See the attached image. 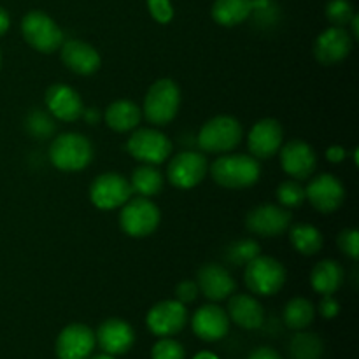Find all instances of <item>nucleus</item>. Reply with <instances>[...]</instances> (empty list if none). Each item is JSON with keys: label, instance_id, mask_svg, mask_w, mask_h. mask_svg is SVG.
Wrapping results in <instances>:
<instances>
[{"label": "nucleus", "instance_id": "nucleus-45", "mask_svg": "<svg viewBox=\"0 0 359 359\" xmlns=\"http://www.w3.org/2000/svg\"><path fill=\"white\" fill-rule=\"evenodd\" d=\"M193 359H219V358H217L214 353H210V351H202V353L196 354Z\"/></svg>", "mask_w": 359, "mask_h": 359}, {"label": "nucleus", "instance_id": "nucleus-17", "mask_svg": "<svg viewBox=\"0 0 359 359\" xmlns=\"http://www.w3.org/2000/svg\"><path fill=\"white\" fill-rule=\"evenodd\" d=\"M354 39L342 27H330L318 35L314 44V56L323 65H335L344 62L353 51Z\"/></svg>", "mask_w": 359, "mask_h": 359}, {"label": "nucleus", "instance_id": "nucleus-37", "mask_svg": "<svg viewBox=\"0 0 359 359\" xmlns=\"http://www.w3.org/2000/svg\"><path fill=\"white\" fill-rule=\"evenodd\" d=\"M28 128L39 139H46L49 133H53L55 125H53V119H49L44 112H32L30 118H28Z\"/></svg>", "mask_w": 359, "mask_h": 359}, {"label": "nucleus", "instance_id": "nucleus-19", "mask_svg": "<svg viewBox=\"0 0 359 359\" xmlns=\"http://www.w3.org/2000/svg\"><path fill=\"white\" fill-rule=\"evenodd\" d=\"M95 342L100 346V349L105 354L111 356H123L128 353L135 344V332L126 321L119 318L105 319L98 326L95 333Z\"/></svg>", "mask_w": 359, "mask_h": 359}, {"label": "nucleus", "instance_id": "nucleus-40", "mask_svg": "<svg viewBox=\"0 0 359 359\" xmlns=\"http://www.w3.org/2000/svg\"><path fill=\"white\" fill-rule=\"evenodd\" d=\"M347 158V151L346 147L342 146H330L328 149H326V160L330 161V163H342L344 160Z\"/></svg>", "mask_w": 359, "mask_h": 359}, {"label": "nucleus", "instance_id": "nucleus-30", "mask_svg": "<svg viewBox=\"0 0 359 359\" xmlns=\"http://www.w3.org/2000/svg\"><path fill=\"white\" fill-rule=\"evenodd\" d=\"M287 351L291 359H321L325 354V342L316 333L300 330L293 335Z\"/></svg>", "mask_w": 359, "mask_h": 359}, {"label": "nucleus", "instance_id": "nucleus-9", "mask_svg": "<svg viewBox=\"0 0 359 359\" xmlns=\"http://www.w3.org/2000/svg\"><path fill=\"white\" fill-rule=\"evenodd\" d=\"M293 224V214L279 203H262L249 210L245 216V226L251 233L272 238L286 233Z\"/></svg>", "mask_w": 359, "mask_h": 359}, {"label": "nucleus", "instance_id": "nucleus-16", "mask_svg": "<svg viewBox=\"0 0 359 359\" xmlns=\"http://www.w3.org/2000/svg\"><path fill=\"white\" fill-rule=\"evenodd\" d=\"M284 140V130L273 118H263L252 125L248 135L249 154L256 160H269L279 153Z\"/></svg>", "mask_w": 359, "mask_h": 359}, {"label": "nucleus", "instance_id": "nucleus-25", "mask_svg": "<svg viewBox=\"0 0 359 359\" xmlns=\"http://www.w3.org/2000/svg\"><path fill=\"white\" fill-rule=\"evenodd\" d=\"M346 272L337 259H321L311 272V286L316 293L335 294L342 287Z\"/></svg>", "mask_w": 359, "mask_h": 359}, {"label": "nucleus", "instance_id": "nucleus-42", "mask_svg": "<svg viewBox=\"0 0 359 359\" xmlns=\"http://www.w3.org/2000/svg\"><path fill=\"white\" fill-rule=\"evenodd\" d=\"M81 118H83L88 125H97V123L100 121V112H98L97 107H88V109L84 107L83 116H81Z\"/></svg>", "mask_w": 359, "mask_h": 359}, {"label": "nucleus", "instance_id": "nucleus-1", "mask_svg": "<svg viewBox=\"0 0 359 359\" xmlns=\"http://www.w3.org/2000/svg\"><path fill=\"white\" fill-rule=\"evenodd\" d=\"M214 182L226 189H245L262 177V165L251 154L224 153L209 165Z\"/></svg>", "mask_w": 359, "mask_h": 359}, {"label": "nucleus", "instance_id": "nucleus-15", "mask_svg": "<svg viewBox=\"0 0 359 359\" xmlns=\"http://www.w3.org/2000/svg\"><path fill=\"white\" fill-rule=\"evenodd\" d=\"M95 333L83 323H72L58 333L55 351L58 359H88L95 349Z\"/></svg>", "mask_w": 359, "mask_h": 359}, {"label": "nucleus", "instance_id": "nucleus-41", "mask_svg": "<svg viewBox=\"0 0 359 359\" xmlns=\"http://www.w3.org/2000/svg\"><path fill=\"white\" fill-rule=\"evenodd\" d=\"M248 359H283L280 354L277 353L272 347H256L255 351H251Z\"/></svg>", "mask_w": 359, "mask_h": 359}, {"label": "nucleus", "instance_id": "nucleus-43", "mask_svg": "<svg viewBox=\"0 0 359 359\" xmlns=\"http://www.w3.org/2000/svg\"><path fill=\"white\" fill-rule=\"evenodd\" d=\"M9 27H11L9 13H7L4 7H0V37H2L7 30H9Z\"/></svg>", "mask_w": 359, "mask_h": 359}, {"label": "nucleus", "instance_id": "nucleus-47", "mask_svg": "<svg viewBox=\"0 0 359 359\" xmlns=\"http://www.w3.org/2000/svg\"><path fill=\"white\" fill-rule=\"evenodd\" d=\"M0 63H2V55H0Z\"/></svg>", "mask_w": 359, "mask_h": 359}, {"label": "nucleus", "instance_id": "nucleus-32", "mask_svg": "<svg viewBox=\"0 0 359 359\" xmlns=\"http://www.w3.org/2000/svg\"><path fill=\"white\" fill-rule=\"evenodd\" d=\"M277 202L290 210L298 209L305 202V188L300 184V181L287 179V181L280 182L277 188Z\"/></svg>", "mask_w": 359, "mask_h": 359}, {"label": "nucleus", "instance_id": "nucleus-28", "mask_svg": "<svg viewBox=\"0 0 359 359\" xmlns=\"http://www.w3.org/2000/svg\"><path fill=\"white\" fill-rule=\"evenodd\" d=\"M290 241L294 251L304 256H314L323 249L325 238H323L321 230L314 224L298 223L290 226Z\"/></svg>", "mask_w": 359, "mask_h": 359}, {"label": "nucleus", "instance_id": "nucleus-26", "mask_svg": "<svg viewBox=\"0 0 359 359\" xmlns=\"http://www.w3.org/2000/svg\"><path fill=\"white\" fill-rule=\"evenodd\" d=\"M212 20L221 27H237L252 14L251 0H214Z\"/></svg>", "mask_w": 359, "mask_h": 359}, {"label": "nucleus", "instance_id": "nucleus-10", "mask_svg": "<svg viewBox=\"0 0 359 359\" xmlns=\"http://www.w3.org/2000/svg\"><path fill=\"white\" fill-rule=\"evenodd\" d=\"M132 195L128 179L116 172L100 174L90 186L91 203L100 210L119 209L132 198Z\"/></svg>", "mask_w": 359, "mask_h": 359}, {"label": "nucleus", "instance_id": "nucleus-33", "mask_svg": "<svg viewBox=\"0 0 359 359\" xmlns=\"http://www.w3.org/2000/svg\"><path fill=\"white\" fill-rule=\"evenodd\" d=\"M354 7L349 0H330L326 4V18L332 27L346 28L354 16Z\"/></svg>", "mask_w": 359, "mask_h": 359}, {"label": "nucleus", "instance_id": "nucleus-27", "mask_svg": "<svg viewBox=\"0 0 359 359\" xmlns=\"http://www.w3.org/2000/svg\"><path fill=\"white\" fill-rule=\"evenodd\" d=\"M128 181L133 193H137L139 196H146V198H153L161 193L165 179L156 165L140 163L132 172V177Z\"/></svg>", "mask_w": 359, "mask_h": 359}, {"label": "nucleus", "instance_id": "nucleus-38", "mask_svg": "<svg viewBox=\"0 0 359 359\" xmlns=\"http://www.w3.org/2000/svg\"><path fill=\"white\" fill-rule=\"evenodd\" d=\"M198 293L200 291L195 280H182V283H179L177 286H175V300L181 302V304L184 305L195 302Z\"/></svg>", "mask_w": 359, "mask_h": 359}, {"label": "nucleus", "instance_id": "nucleus-13", "mask_svg": "<svg viewBox=\"0 0 359 359\" xmlns=\"http://www.w3.org/2000/svg\"><path fill=\"white\" fill-rule=\"evenodd\" d=\"M147 328L156 337H174L188 325V309L177 300H163L154 304L147 312Z\"/></svg>", "mask_w": 359, "mask_h": 359}, {"label": "nucleus", "instance_id": "nucleus-12", "mask_svg": "<svg viewBox=\"0 0 359 359\" xmlns=\"http://www.w3.org/2000/svg\"><path fill=\"white\" fill-rule=\"evenodd\" d=\"M305 200H309L318 212H337L346 202V186L337 175L319 174L309 181Z\"/></svg>", "mask_w": 359, "mask_h": 359}, {"label": "nucleus", "instance_id": "nucleus-21", "mask_svg": "<svg viewBox=\"0 0 359 359\" xmlns=\"http://www.w3.org/2000/svg\"><path fill=\"white\" fill-rule=\"evenodd\" d=\"M60 51L62 63L77 76H93L98 72L102 65L100 53L88 42L79 41V39H70L63 41Z\"/></svg>", "mask_w": 359, "mask_h": 359}, {"label": "nucleus", "instance_id": "nucleus-34", "mask_svg": "<svg viewBox=\"0 0 359 359\" xmlns=\"http://www.w3.org/2000/svg\"><path fill=\"white\" fill-rule=\"evenodd\" d=\"M151 359H186V351L172 337H161L153 346Z\"/></svg>", "mask_w": 359, "mask_h": 359}, {"label": "nucleus", "instance_id": "nucleus-23", "mask_svg": "<svg viewBox=\"0 0 359 359\" xmlns=\"http://www.w3.org/2000/svg\"><path fill=\"white\" fill-rule=\"evenodd\" d=\"M226 314L230 321H233L235 325L244 330H258L262 328L263 321H265L263 305L255 297L245 293H233L228 298Z\"/></svg>", "mask_w": 359, "mask_h": 359}, {"label": "nucleus", "instance_id": "nucleus-39", "mask_svg": "<svg viewBox=\"0 0 359 359\" xmlns=\"http://www.w3.org/2000/svg\"><path fill=\"white\" fill-rule=\"evenodd\" d=\"M340 312V304L333 294H323L319 302V314L325 319H335Z\"/></svg>", "mask_w": 359, "mask_h": 359}, {"label": "nucleus", "instance_id": "nucleus-11", "mask_svg": "<svg viewBox=\"0 0 359 359\" xmlns=\"http://www.w3.org/2000/svg\"><path fill=\"white\" fill-rule=\"evenodd\" d=\"M209 172L205 154L198 151H182L170 160L167 167V179L179 189H191L205 179Z\"/></svg>", "mask_w": 359, "mask_h": 359}, {"label": "nucleus", "instance_id": "nucleus-18", "mask_svg": "<svg viewBox=\"0 0 359 359\" xmlns=\"http://www.w3.org/2000/svg\"><path fill=\"white\" fill-rule=\"evenodd\" d=\"M46 107L53 118L65 123H74L83 116L84 104L81 95L72 86L63 83L51 84L46 90Z\"/></svg>", "mask_w": 359, "mask_h": 359}, {"label": "nucleus", "instance_id": "nucleus-35", "mask_svg": "<svg viewBox=\"0 0 359 359\" xmlns=\"http://www.w3.org/2000/svg\"><path fill=\"white\" fill-rule=\"evenodd\" d=\"M337 244H339L340 251L349 256L351 259L356 262L359 258V231L356 228H347V230L340 231Z\"/></svg>", "mask_w": 359, "mask_h": 359}, {"label": "nucleus", "instance_id": "nucleus-46", "mask_svg": "<svg viewBox=\"0 0 359 359\" xmlns=\"http://www.w3.org/2000/svg\"><path fill=\"white\" fill-rule=\"evenodd\" d=\"M90 359H116V356H111V354H97V356L90 358Z\"/></svg>", "mask_w": 359, "mask_h": 359}, {"label": "nucleus", "instance_id": "nucleus-14", "mask_svg": "<svg viewBox=\"0 0 359 359\" xmlns=\"http://www.w3.org/2000/svg\"><path fill=\"white\" fill-rule=\"evenodd\" d=\"M280 167L294 181H305L314 175L318 167V154L311 144L304 140H290L279 149Z\"/></svg>", "mask_w": 359, "mask_h": 359}, {"label": "nucleus", "instance_id": "nucleus-31", "mask_svg": "<svg viewBox=\"0 0 359 359\" xmlns=\"http://www.w3.org/2000/svg\"><path fill=\"white\" fill-rule=\"evenodd\" d=\"M259 255H262L259 244L256 241H252V238H241V241H235L233 244L228 245L226 249V259L237 266H245L251 259H255L256 256Z\"/></svg>", "mask_w": 359, "mask_h": 359}, {"label": "nucleus", "instance_id": "nucleus-6", "mask_svg": "<svg viewBox=\"0 0 359 359\" xmlns=\"http://www.w3.org/2000/svg\"><path fill=\"white\" fill-rule=\"evenodd\" d=\"M21 34L27 44L42 55L56 53L63 44V32L49 14L30 11L21 20Z\"/></svg>", "mask_w": 359, "mask_h": 359}, {"label": "nucleus", "instance_id": "nucleus-2", "mask_svg": "<svg viewBox=\"0 0 359 359\" xmlns=\"http://www.w3.org/2000/svg\"><path fill=\"white\" fill-rule=\"evenodd\" d=\"M181 107V88L170 77L154 81L147 90L142 104V118L153 126H167L177 116Z\"/></svg>", "mask_w": 359, "mask_h": 359}, {"label": "nucleus", "instance_id": "nucleus-7", "mask_svg": "<svg viewBox=\"0 0 359 359\" xmlns=\"http://www.w3.org/2000/svg\"><path fill=\"white\" fill-rule=\"evenodd\" d=\"M161 212L156 203L146 196L130 198L119 212V226L128 237L144 238L158 230Z\"/></svg>", "mask_w": 359, "mask_h": 359}, {"label": "nucleus", "instance_id": "nucleus-24", "mask_svg": "<svg viewBox=\"0 0 359 359\" xmlns=\"http://www.w3.org/2000/svg\"><path fill=\"white\" fill-rule=\"evenodd\" d=\"M105 123L111 130L118 133L133 132L142 119V109L132 100H116L105 109Z\"/></svg>", "mask_w": 359, "mask_h": 359}, {"label": "nucleus", "instance_id": "nucleus-36", "mask_svg": "<svg viewBox=\"0 0 359 359\" xmlns=\"http://www.w3.org/2000/svg\"><path fill=\"white\" fill-rule=\"evenodd\" d=\"M147 9L156 23L167 25L174 20V7L170 0H147Z\"/></svg>", "mask_w": 359, "mask_h": 359}, {"label": "nucleus", "instance_id": "nucleus-5", "mask_svg": "<svg viewBox=\"0 0 359 359\" xmlns=\"http://www.w3.org/2000/svg\"><path fill=\"white\" fill-rule=\"evenodd\" d=\"M244 283L251 293L258 297H272L286 284V269L279 259L259 255L245 265Z\"/></svg>", "mask_w": 359, "mask_h": 359}, {"label": "nucleus", "instance_id": "nucleus-44", "mask_svg": "<svg viewBox=\"0 0 359 359\" xmlns=\"http://www.w3.org/2000/svg\"><path fill=\"white\" fill-rule=\"evenodd\" d=\"M349 25H351V37L354 39V41H356V39L359 37V16L358 14H354L353 16V20L349 21Z\"/></svg>", "mask_w": 359, "mask_h": 359}, {"label": "nucleus", "instance_id": "nucleus-4", "mask_svg": "<svg viewBox=\"0 0 359 359\" xmlns=\"http://www.w3.org/2000/svg\"><path fill=\"white\" fill-rule=\"evenodd\" d=\"M244 137L241 121L233 116L221 114L209 119L198 132V147L210 154H224L233 151Z\"/></svg>", "mask_w": 359, "mask_h": 359}, {"label": "nucleus", "instance_id": "nucleus-3", "mask_svg": "<svg viewBox=\"0 0 359 359\" xmlns=\"http://www.w3.org/2000/svg\"><path fill=\"white\" fill-rule=\"evenodd\" d=\"M93 144L86 135L77 132L60 133L49 146V160L62 172H81L93 161Z\"/></svg>", "mask_w": 359, "mask_h": 359}, {"label": "nucleus", "instance_id": "nucleus-22", "mask_svg": "<svg viewBox=\"0 0 359 359\" xmlns=\"http://www.w3.org/2000/svg\"><path fill=\"white\" fill-rule=\"evenodd\" d=\"M196 286L200 293L210 302L226 300L237 290V283L231 273L219 263L203 265L196 276Z\"/></svg>", "mask_w": 359, "mask_h": 359}, {"label": "nucleus", "instance_id": "nucleus-20", "mask_svg": "<svg viewBox=\"0 0 359 359\" xmlns=\"http://www.w3.org/2000/svg\"><path fill=\"white\" fill-rule=\"evenodd\" d=\"M230 318L226 311L216 304H207L196 309L191 318L193 333L203 342H217L230 332Z\"/></svg>", "mask_w": 359, "mask_h": 359}, {"label": "nucleus", "instance_id": "nucleus-29", "mask_svg": "<svg viewBox=\"0 0 359 359\" xmlns=\"http://www.w3.org/2000/svg\"><path fill=\"white\" fill-rule=\"evenodd\" d=\"M316 318V307L311 300L304 297H297L293 300H290L284 307L283 312V319L286 323L287 328L291 330H300L309 328L312 325Z\"/></svg>", "mask_w": 359, "mask_h": 359}, {"label": "nucleus", "instance_id": "nucleus-8", "mask_svg": "<svg viewBox=\"0 0 359 359\" xmlns=\"http://www.w3.org/2000/svg\"><path fill=\"white\" fill-rule=\"evenodd\" d=\"M174 144L156 128H135L126 140V151L140 163L160 165L168 160Z\"/></svg>", "mask_w": 359, "mask_h": 359}]
</instances>
